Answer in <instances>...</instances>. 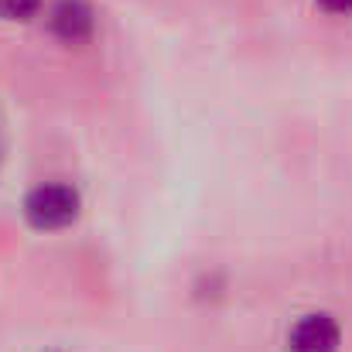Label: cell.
<instances>
[{"mask_svg": "<svg viewBox=\"0 0 352 352\" xmlns=\"http://www.w3.org/2000/svg\"><path fill=\"white\" fill-rule=\"evenodd\" d=\"M79 192L72 185H62V182H48V185H38L28 192L24 199V216L34 230H65L76 223L79 216Z\"/></svg>", "mask_w": 352, "mask_h": 352, "instance_id": "6da1fadb", "label": "cell"}, {"mask_svg": "<svg viewBox=\"0 0 352 352\" xmlns=\"http://www.w3.org/2000/svg\"><path fill=\"white\" fill-rule=\"evenodd\" d=\"M48 31L62 45L79 48L96 34V10L86 0H55V7L48 10Z\"/></svg>", "mask_w": 352, "mask_h": 352, "instance_id": "7a4b0ae2", "label": "cell"}, {"mask_svg": "<svg viewBox=\"0 0 352 352\" xmlns=\"http://www.w3.org/2000/svg\"><path fill=\"white\" fill-rule=\"evenodd\" d=\"M291 352H336L339 349V325L329 315H305L291 336H287Z\"/></svg>", "mask_w": 352, "mask_h": 352, "instance_id": "3957f363", "label": "cell"}, {"mask_svg": "<svg viewBox=\"0 0 352 352\" xmlns=\"http://www.w3.org/2000/svg\"><path fill=\"white\" fill-rule=\"evenodd\" d=\"M41 0H0V17L3 21H28L34 17Z\"/></svg>", "mask_w": 352, "mask_h": 352, "instance_id": "277c9868", "label": "cell"}, {"mask_svg": "<svg viewBox=\"0 0 352 352\" xmlns=\"http://www.w3.org/2000/svg\"><path fill=\"white\" fill-rule=\"evenodd\" d=\"M329 14H352V0H315Z\"/></svg>", "mask_w": 352, "mask_h": 352, "instance_id": "5b68a950", "label": "cell"}]
</instances>
